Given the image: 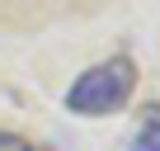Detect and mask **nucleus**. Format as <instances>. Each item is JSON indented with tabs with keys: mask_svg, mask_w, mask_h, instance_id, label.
<instances>
[{
	"mask_svg": "<svg viewBox=\"0 0 160 151\" xmlns=\"http://www.w3.org/2000/svg\"><path fill=\"white\" fill-rule=\"evenodd\" d=\"M137 90V61L132 57H108V61H94L90 71H80L71 90H66V109L80 113V118H104V113H118Z\"/></svg>",
	"mask_w": 160,
	"mask_h": 151,
	"instance_id": "obj_1",
	"label": "nucleus"
},
{
	"mask_svg": "<svg viewBox=\"0 0 160 151\" xmlns=\"http://www.w3.org/2000/svg\"><path fill=\"white\" fill-rule=\"evenodd\" d=\"M0 151H38L28 137H19V132H0Z\"/></svg>",
	"mask_w": 160,
	"mask_h": 151,
	"instance_id": "obj_3",
	"label": "nucleus"
},
{
	"mask_svg": "<svg viewBox=\"0 0 160 151\" xmlns=\"http://www.w3.org/2000/svg\"><path fill=\"white\" fill-rule=\"evenodd\" d=\"M127 151H160V104H146V113H141V123H137V132L127 142Z\"/></svg>",
	"mask_w": 160,
	"mask_h": 151,
	"instance_id": "obj_2",
	"label": "nucleus"
}]
</instances>
